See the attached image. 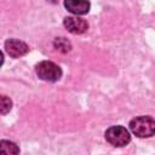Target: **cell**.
Returning a JSON list of instances; mask_svg holds the SVG:
<instances>
[{
	"mask_svg": "<svg viewBox=\"0 0 155 155\" xmlns=\"http://www.w3.org/2000/svg\"><path fill=\"white\" fill-rule=\"evenodd\" d=\"M105 139L115 147H124L130 143L131 136H130V132L125 127L111 126L105 131Z\"/></svg>",
	"mask_w": 155,
	"mask_h": 155,
	"instance_id": "obj_3",
	"label": "cell"
},
{
	"mask_svg": "<svg viewBox=\"0 0 155 155\" xmlns=\"http://www.w3.org/2000/svg\"><path fill=\"white\" fill-rule=\"evenodd\" d=\"M130 128L133 134L144 138L155 134V120L150 116H138L131 120Z\"/></svg>",
	"mask_w": 155,
	"mask_h": 155,
	"instance_id": "obj_1",
	"label": "cell"
},
{
	"mask_svg": "<svg viewBox=\"0 0 155 155\" xmlns=\"http://www.w3.org/2000/svg\"><path fill=\"white\" fill-rule=\"evenodd\" d=\"M64 6L68 8V11H70L71 13H75V15H85L90 10V2H87V1L68 0V1H64Z\"/></svg>",
	"mask_w": 155,
	"mask_h": 155,
	"instance_id": "obj_6",
	"label": "cell"
},
{
	"mask_svg": "<svg viewBox=\"0 0 155 155\" xmlns=\"http://www.w3.org/2000/svg\"><path fill=\"white\" fill-rule=\"evenodd\" d=\"M5 50L6 52L13 57V58H18L23 54H25L29 48L27 46V44H24L23 41H19V40H16V39H10L5 42Z\"/></svg>",
	"mask_w": 155,
	"mask_h": 155,
	"instance_id": "obj_4",
	"label": "cell"
},
{
	"mask_svg": "<svg viewBox=\"0 0 155 155\" xmlns=\"http://www.w3.org/2000/svg\"><path fill=\"white\" fill-rule=\"evenodd\" d=\"M54 45H56L57 48L62 50L63 52L70 50V44H69V41H68L67 39H64V38H58V39L54 41Z\"/></svg>",
	"mask_w": 155,
	"mask_h": 155,
	"instance_id": "obj_8",
	"label": "cell"
},
{
	"mask_svg": "<svg viewBox=\"0 0 155 155\" xmlns=\"http://www.w3.org/2000/svg\"><path fill=\"white\" fill-rule=\"evenodd\" d=\"M11 105H12V103H11V101L6 97V96H2L1 97V114H6L10 109H11Z\"/></svg>",
	"mask_w": 155,
	"mask_h": 155,
	"instance_id": "obj_9",
	"label": "cell"
},
{
	"mask_svg": "<svg viewBox=\"0 0 155 155\" xmlns=\"http://www.w3.org/2000/svg\"><path fill=\"white\" fill-rule=\"evenodd\" d=\"M19 149L18 147L10 140H1L0 142V155H18Z\"/></svg>",
	"mask_w": 155,
	"mask_h": 155,
	"instance_id": "obj_7",
	"label": "cell"
},
{
	"mask_svg": "<svg viewBox=\"0 0 155 155\" xmlns=\"http://www.w3.org/2000/svg\"><path fill=\"white\" fill-rule=\"evenodd\" d=\"M63 23H64V27L68 29V31L73 34H82L88 28L86 21L78 18V17H67L64 18Z\"/></svg>",
	"mask_w": 155,
	"mask_h": 155,
	"instance_id": "obj_5",
	"label": "cell"
},
{
	"mask_svg": "<svg viewBox=\"0 0 155 155\" xmlns=\"http://www.w3.org/2000/svg\"><path fill=\"white\" fill-rule=\"evenodd\" d=\"M36 74L40 79L45 80V81H57L59 80V78L62 76V70L61 68L50 61H42L36 65Z\"/></svg>",
	"mask_w": 155,
	"mask_h": 155,
	"instance_id": "obj_2",
	"label": "cell"
}]
</instances>
